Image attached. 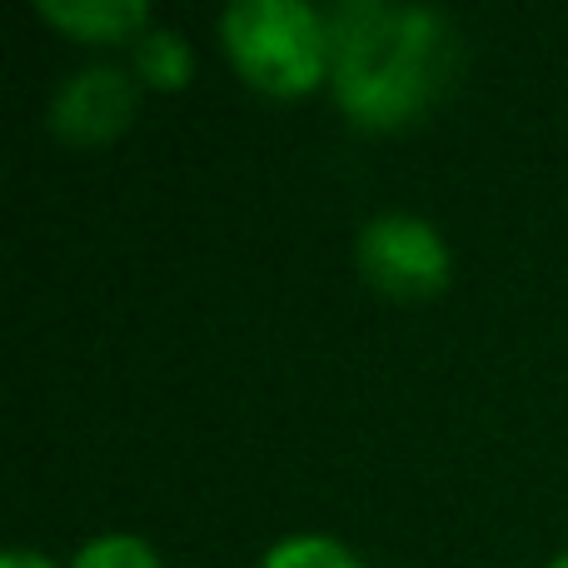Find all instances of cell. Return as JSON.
<instances>
[{"instance_id": "1", "label": "cell", "mask_w": 568, "mask_h": 568, "mask_svg": "<svg viewBox=\"0 0 568 568\" xmlns=\"http://www.w3.org/2000/svg\"><path fill=\"white\" fill-rule=\"evenodd\" d=\"M329 26V90L339 110L364 130L409 125L439 100L459 65V36L449 16L429 6L344 0Z\"/></svg>"}, {"instance_id": "2", "label": "cell", "mask_w": 568, "mask_h": 568, "mask_svg": "<svg viewBox=\"0 0 568 568\" xmlns=\"http://www.w3.org/2000/svg\"><path fill=\"white\" fill-rule=\"evenodd\" d=\"M220 45L260 95H310L329 80V26L304 0H235L220 10Z\"/></svg>"}, {"instance_id": "3", "label": "cell", "mask_w": 568, "mask_h": 568, "mask_svg": "<svg viewBox=\"0 0 568 568\" xmlns=\"http://www.w3.org/2000/svg\"><path fill=\"white\" fill-rule=\"evenodd\" d=\"M354 265L369 290L389 300H434L449 284V245L419 215H374L354 240Z\"/></svg>"}, {"instance_id": "4", "label": "cell", "mask_w": 568, "mask_h": 568, "mask_svg": "<svg viewBox=\"0 0 568 568\" xmlns=\"http://www.w3.org/2000/svg\"><path fill=\"white\" fill-rule=\"evenodd\" d=\"M140 110V80L120 65H85L75 75H65L50 95L45 125L65 145H110L130 130Z\"/></svg>"}, {"instance_id": "5", "label": "cell", "mask_w": 568, "mask_h": 568, "mask_svg": "<svg viewBox=\"0 0 568 568\" xmlns=\"http://www.w3.org/2000/svg\"><path fill=\"white\" fill-rule=\"evenodd\" d=\"M40 20L65 30L70 40L85 45H120V40H140L150 30L145 0H36Z\"/></svg>"}, {"instance_id": "6", "label": "cell", "mask_w": 568, "mask_h": 568, "mask_svg": "<svg viewBox=\"0 0 568 568\" xmlns=\"http://www.w3.org/2000/svg\"><path fill=\"white\" fill-rule=\"evenodd\" d=\"M190 70H195V50L175 26H150L135 40V80L150 90H185Z\"/></svg>"}, {"instance_id": "7", "label": "cell", "mask_w": 568, "mask_h": 568, "mask_svg": "<svg viewBox=\"0 0 568 568\" xmlns=\"http://www.w3.org/2000/svg\"><path fill=\"white\" fill-rule=\"evenodd\" d=\"M260 568H364L359 554L344 549L329 534H290L260 559Z\"/></svg>"}, {"instance_id": "8", "label": "cell", "mask_w": 568, "mask_h": 568, "mask_svg": "<svg viewBox=\"0 0 568 568\" xmlns=\"http://www.w3.org/2000/svg\"><path fill=\"white\" fill-rule=\"evenodd\" d=\"M70 568H160V554L135 534H100L75 554Z\"/></svg>"}, {"instance_id": "9", "label": "cell", "mask_w": 568, "mask_h": 568, "mask_svg": "<svg viewBox=\"0 0 568 568\" xmlns=\"http://www.w3.org/2000/svg\"><path fill=\"white\" fill-rule=\"evenodd\" d=\"M0 568H55L45 559V554H36V549H6L0 554Z\"/></svg>"}, {"instance_id": "10", "label": "cell", "mask_w": 568, "mask_h": 568, "mask_svg": "<svg viewBox=\"0 0 568 568\" xmlns=\"http://www.w3.org/2000/svg\"><path fill=\"white\" fill-rule=\"evenodd\" d=\"M549 568H568V549H564V554H559V559H554Z\"/></svg>"}]
</instances>
